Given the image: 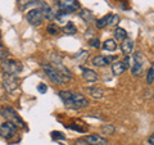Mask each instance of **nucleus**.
Here are the masks:
<instances>
[{
    "label": "nucleus",
    "instance_id": "nucleus-31",
    "mask_svg": "<svg viewBox=\"0 0 154 145\" xmlns=\"http://www.w3.org/2000/svg\"><path fill=\"white\" fill-rule=\"evenodd\" d=\"M148 141H149V144H150V145H154V134H152L150 136H149Z\"/></svg>",
    "mask_w": 154,
    "mask_h": 145
},
{
    "label": "nucleus",
    "instance_id": "nucleus-8",
    "mask_svg": "<svg viewBox=\"0 0 154 145\" xmlns=\"http://www.w3.org/2000/svg\"><path fill=\"white\" fill-rule=\"evenodd\" d=\"M3 86L5 88L7 91H9V93H13V91L17 90L18 86H19V79H18V76L4 73L3 75Z\"/></svg>",
    "mask_w": 154,
    "mask_h": 145
},
{
    "label": "nucleus",
    "instance_id": "nucleus-13",
    "mask_svg": "<svg viewBox=\"0 0 154 145\" xmlns=\"http://www.w3.org/2000/svg\"><path fill=\"white\" fill-rule=\"evenodd\" d=\"M121 50H122V53L125 55H130L132 53V50H134V41L131 40V39H128V37H126L125 40L121 42Z\"/></svg>",
    "mask_w": 154,
    "mask_h": 145
},
{
    "label": "nucleus",
    "instance_id": "nucleus-11",
    "mask_svg": "<svg viewBox=\"0 0 154 145\" xmlns=\"http://www.w3.org/2000/svg\"><path fill=\"white\" fill-rule=\"evenodd\" d=\"M117 57H104V55H96L93 59V64L95 67H104L112 62H116Z\"/></svg>",
    "mask_w": 154,
    "mask_h": 145
},
{
    "label": "nucleus",
    "instance_id": "nucleus-24",
    "mask_svg": "<svg viewBox=\"0 0 154 145\" xmlns=\"http://www.w3.org/2000/svg\"><path fill=\"white\" fill-rule=\"evenodd\" d=\"M8 57H9L8 50L5 49V46H4L2 42H0V60H5Z\"/></svg>",
    "mask_w": 154,
    "mask_h": 145
},
{
    "label": "nucleus",
    "instance_id": "nucleus-3",
    "mask_svg": "<svg viewBox=\"0 0 154 145\" xmlns=\"http://www.w3.org/2000/svg\"><path fill=\"white\" fill-rule=\"evenodd\" d=\"M41 67H42V69H44L45 75L49 77L50 81H53L55 85H64L67 82V80L62 75H59V72H58L51 64H48V63L44 64V63H42Z\"/></svg>",
    "mask_w": 154,
    "mask_h": 145
},
{
    "label": "nucleus",
    "instance_id": "nucleus-18",
    "mask_svg": "<svg viewBox=\"0 0 154 145\" xmlns=\"http://www.w3.org/2000/svg\"><path fill=\"white\" fill-rule=\"evenodd\" d=\"M80 17L82 18L86 23H90L94 19V14H93V12L88 11V9H84V11L80 12Z\"/></svg>",
    "mask_w": 154,
    "mask_h": 145
},
{
    "label": "nucleus",
    "instance_id": "nucleus-15",
    "mask_svg": "<svg viewBox=\"0 0 154 145\" xmlns=\"http://www.w3.org/2000/svg\"><path fill=\"white\" fill-rule=\"evenodd\" d=\"M125 64L122 63L121 60H116L112 63V72H113V75L116 76H119V75H122L123 72H125Z\"/></svg>",
    "mask_w": 154,
    "mask_h": 145
},
{
    "label": "nucleus",
    "instance_id": "nucleus-28",
    "mask_svg": "<svg viewBox=\"0 0 154 145\" xmlns=\"http://www.w3.org/2000/svg\"><path fill=\"white\" fill-rule=\"evenodd\" d=\"M37 90H38V93H40V94H45L46 91H48L46 84H40V85L37 86Z\"/></svg>",
    "mask_w": 154,
    "mask_h": 145
},
{
    "label": "nucleus",
    "instance_id": "nucleus-20",
    "mask_svg": "<svg viewBox=\"0 0 154 145\" xmlns=\"http://www.w3.org/2000/svg\"><path fill=\"white\" fill-rule=\"evenodd\" d=\"M46 31L49 35H58L60 32V27L57 25V23H49L46 27Z\"/></svg>",
    "mask_w": 154,
    "mask_h": 145
},
{
    "label": "nucleus",
    "instance_id": "nucleus-23",
    "mask_svg": "<svg viewBox=\"0 0 154 145\" xmlns=\"http://www.w3.org/2000/svg\"><path fill=\"white\" fill-rule=\"evenodd\" d=\"M146 82L148 84H153L154 82V62L152 63L150 68L148 71V75H146Z\"/></svg>",
    "mask_w": 154,
    "mask_h": 145
},
{
    "label": "nucleus",
    "instance_id": "nucleus-17",
    "mask_svg": "<svg viewBox=\"0 0 154 145\" xmlns=\"http://www.w3.org/2000/svg\"><path fill=\"white\" fill-rule=\"evenodd\" d=\"M114 37H116V40H118V41H123L127 37V32L123 30V28H121V27H117L114 30Z\"/></svg>",
    "mask_w": 154,
    "mask_h": 145
},
{
    "label": "nucleus",
    "instance_id": "nucleus-1",
    "mask_svg": "<svg viewBox=\"0 0 154 145\" xmlns=\"http://www.w3.org/2000/svg\"><path fill=\"white\" fill-rule=\"evenodd\" d=\"M0 114H2L7 121L14 123L17 127L18 126L19 127H26V123L23 122V119L19 117V114L13 108H11V107H3V108H0Z\"/></svg>",
    "mask_w": 154,
    "mask_h": 145
},
{
    "label": "nucleus",
    "instance_id": "nucleus-9",
    "mask_svg": "<svg viewBox=\"0 0 154 145\" xmlns=\"http://www.w3.org/2000/svg\"><path fill=\"white\" fill-rule=\"evenodd\" d=\"M132 75L135 76H140L143 71V57L140 51H135L134 53V64H132Z\"/></svg>",
    "mask_w": 154,
    "mask_h": 145
},
{
    "label": "nucleus",
    "instance_id": "nucleus-19",
    "mask_svg": "<svg viewBox=\"0 0 154 145\" xmlns=\"http://www.w3.org/2000/svg\"><path fill=\"white\" fill-rule=\"evenodd\" d=\"M110 16H112V14H105L104 17L98 19V21H96V27H98V28H103L105 26H108V22H109V19H110Z\"/></svg>",
    "mask_w": 154,
    "mask_h": 145
},
{
    "label": "nucleus",
    "instance_id": "nucleus-12",
    "mask_svg": "<svg viewBox=\"0 0 154 145\" xmlns=\"http://www.w3.org/2000/svg\"><path fill=\"white\" fill-rule=\"evenodd\" d=\"M88 94L91 96L93 99H103L104 98V90L98 88V86H89L88 89Z\"/></svg>",
    "mask_w": 154,
    "mask_h": 145
},
{
    "label": "nucleus",
    "instance_id": "nucleus-14",
    "mask_svg": "<svg viewBox=\"0 0 154 145\" xmlns=\"http://www.w3.org/2000/svg\"><path fill=\"white\" fill-rule=\"evenodd\" d=\"M82 77H84V80L88 81V82H95L98 80V73H96L94 69L84 68L82 69Z\"/></svg>",
    "mask_w": 154,
    "mask_h": 145
},
{
    "label": "nucleus",
    "instance_id": "nucleus-4",
    "mask_svg": "<svg viewBox=\"0 0 154 145\" xmlns=\"http://www.w3.org/2000/svg\"><path fill=\"white\" fill-rule=\"evenodd\" d=\"M18 127L14 123L9 122V121H5L0 125V137L4 140H11L16 136Z\"/></svg>",
    "mask_w": 154,
    "mask_h": 145
},
{
    "label": "nucleus",
    "instance_id": "nucleus-10",
    "mask_svg": "<svg viewBox=\"0 0 154 145\" xmlns=\"http://www.w3.org/2000/svg\"><path fill=\"white\" fill-rule=\"evenodd\" d=\"M84 140L89 145H108V140L107 139L100 136V135H96V134L89 135V136H86Z\"/></svg>",
    "mask_w": 154,
    "mask_h": 145
},
{
    "label": "nucleus",
    "instance_id": "nucleus-16",
    "mask_svg": "<svg viewBox=\"0 0 154 145\" xmlns=\"http://www.w3.org/2000/svg\"><path fill=\"white\" fill-rule=\"evenodd\" d=\"M103 49L104 50H108V51H114L117 49V42H116L113 39H108L103 42Z\"/></svg>",
    "mask_w": 154,
    "mask_h": 145
},
{
    "label": "nucleus",
    "instance_id": "nucleus-30",
    "mask_svg": "<svg viewBox=\"0 0 154 145\" xmlns=\"http://www.w3.org/2000/svg\"><path fill=\"white\" fill-rule=\"evenodd\" d=\"M122 63L125 64V68H128V66H130V58L128 57H126V59H125Z\"/></svg>",
    "mask_w": 154,
    "mask_h": 145
},
{
    "label": "nucleus",
    "instance_id": "nucleus-6",
    "mask_svg": "<svg viewBox=\"0 0 154 145\" xmlns=\"http://www.w3.org/2000/svg\"><path fill=\"white\" fill-rule=\"evenodd\" d=\"M58 9L62 13H71L80 9V3L77 0H59L57 3Z\"/></svg>",
    "mask_w": 154,
    "mask_h": 145
},
{
    "label": "nucleus",
    "instance_id": "nucleus-21",
    "mask_svg": "<svg viewBox=\"0 0 154 145\" xmlns=\"http://www.w3.org/2000/svg\"><path fill=\"white\" fill-rule=\"evenodd\" d=\"M63 32L67 33V35H75L77 32V28L72 22H67V25L63 27Z\"/></svg>",
    "mask_w": 154,
    "mask_h": 145
},
{
    "label": "nucleus",
    "instance_id": "nucleus-2",
    "mask_svg": "<svg viewBox=\"0 0 154 145\" xmlns=\"http://www.w3.org/2000/svg\"><path fill=\"white\" fill-rule=\"evenodd\" d=\"M2 69L4 73L7 75H14L17 76L19 72L23 69V66L19 60H14V59H5L2 62Z\"/></svg>",
    "mask_w": 154,
    "mask_h": 145
},
{
    "label": "nucleus",
    "instance_id": "nucleus-26",
    "mask_svg": "<svg viewBox=\"0 0 154 145\" xmlns=\"http://www.w3.org/2000/svg\"><path fill=\"white\" fill-rule=\"evenodd\" d=\"M51 136H53V139H60V140H64L66 139V136L62 132H59V131H54V132H51Z\"/></svg>",
    "mask_w": 154,
    "mask_h": 145
},
{
    "label": "nucleus",
    "instance_id": "nucleus-27",
    "mask_svg": "<svg viewBox=\"0 0 154 145\" xmlns=\"http://www.w3.org/2000/svg\"><path fill=\"white\" fill-rule=\"evenodd\" d=\"M89 44L93 46V48H96V49H98V48H100V41H99V39H91Z\"/></svg>",
    "mask_w": 154,
    "mask_h": 145
},
{
    "label": "nucleus",
    "instance_id": "nucleus-32",
    "mask_svg": "<svg viewBox=\"0 0 154 145\" xmlns=\"http://www.w3.org/2000/svg\"><path fill=\"white\" fill-rule=\"evenodd\" d=\"M0 37H2V35H0Z\"/></svg>",
    "mask_w": 154,
    "mask_h": 145
},
{
    "label": "nucleus",
    "instance_id": "nucleus-5",
    "mask_svg": "<svg viewBox=\"0 0 154 145\" xmlns=\"http://www.w3.org/2000/svg\"><path fill=\"white\" fill-rule=\"evenodd\" d=\"M44 12L40 8H33L31 11H28L26 13V19L27 22L32 26H40L42 21H44Z\"/></svg>",
    "mask_w": 154,
    "mask_h": 145
},
{
    "label": "nucleus",
    "instance_id": "nucleus-29",
    "mask_svg": "<svg viewBox=\"0 0 154 145\" xmlns=\"http://www.w3.org/2000/svg\"><path fill=\"white\" fill-rule=\"evenodd\" d=\"M73 145H89V144L86 143L85 140H77V141H76Z\"/></svg>",
    "mask_w": 154,
    "mask_h": 145
},
{
    "label": "nucleus",
    "instance_id": "nucleus-7",
    "mask_svg": "<svg viewBox=\"0 0 154 145\" xmlns=\"http://www.w3.org/2000/svg\"><path fill=\"white\" fill-rule=\"evenodd\" d=\"M88 105H89V101L82 94H73L72 93L71 99L68 101V104H67V107H72L75 109H81V108L88 107Z\"/></svg>",
    "mask_w": 154,
    "mask_h": 145
},
{
    "label": "nucleus",
    "instance_id": "nucleus-22",
    "mask_svg": "<svg viewBox=\"0 0 154 145\" xmlns=\"http://www.w3.org/2000/svg\"><path fill=\"white\" fill-rule=\"evenodd\" d=\"M113 132H114L113 125H103V127H102V134L103 135H113Z\"/></svg>",
    "mask_w": 154,
    "mask_h": 145
},
{
    "label": "nucleus",
    "instance_id": "nucleus-25",
    "mask_svg": "<svg viewBox=\"0 0 154 145\" xmlns=\"http://www.w3.org/2000/svg\"><path fill=\"white\" fill-rule=\"evenodd\" d=\"M118 21H119V17L117 16V14H112V16H110L109 22H108V26H116L118 23Z\"/></svg>",
    "mask_w": 154,
    "mask_h": 145
}]
</instances>
